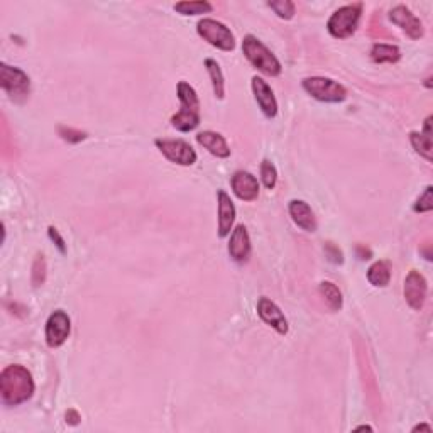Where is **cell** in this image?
I'll return each mask as SVG.
<instances>
[{
	"mask_svg": "<svg viewBox=\"0 0 433 433\" xmlns=\"http://www.w3.org/2000/svg\"><path fill=\"white\" fill-rule=\"evenodd\" d=\"M34 394L31 372L22 366H7L0 374V396L7 406H17Z\"/></svg>",
	"mask_w": 433,
	"mask_h": 433,
	"instance_id": "6da1fadb",
	"label": "cell"
},
{
	"mask_svg": "<svg viewBox=\"0 0 433 433\" xmlns=\"http://www.w3.org/2000/svg\"><path fill=\"white\" fill-rule=\"evenodd\" d=\"M178 98L181 102V110L171 117V125L180 132H190L200 124V102L197 92L187 81L178 83Z\"/></svg>",
	"mask_w": 433,
	"mask_h": 433,
	"instance_id": "7a4b0ae2",
	"label": "cell"
},
{
	"mask_svg": "<svg viewBox=\"0 0 433 433\" xmlns=\"http://www.w3.org/2000/svg\"><path fill=\"white\" fill-rule=\"evenodd\" d=\"M242 51L246 58L264 75L277 76L281 73V63L264 44L254 36H246L242 41Z\"/></svg>",
	"mask_w": 433,
	"mask_h": 433,
	"instance_id": "3957f363",
	"label": "cell"
},
{
	"mask_svg": "<svg viewBox=\"0 0 433 433\" xmlns=\"http://www.w3.org/2000/svg\"><path fill=\"white\" fill-rule=\"evenodd\" d=\"M362 14V3H350V6L340 7L332 14L330 21H328L327 28L334 38L346 39L352 36L357 29L359 19Z\"/></svg>",
	"mask_w": 433,
	"mask_h": 433,
	"instance_id": "277c9868",
	"label": "cell"
},
{
	"mask_svg": "<svg viewBox=\"0 0 433 433\" xmlns=\"http://www.w3.org/2000/svg\"><path fill=\"white\" fill-rule=\"evenodd\" d=\"M0 85L3 90L10 95V98L16 102H22L28 98L31 90V81L24 72L16 66H9L7 63L0 65Z\"/></svg>",
	"mask_w": 433,
	"mask_h": 433,
	"instance_id": "5b68a950",
	"label": "cell"
},
{
	"mask_svg": "<svg viewBox=\"0 0 433 433\" xmlns=\"http://www.w3.org/2000/svg\"><path fill=\"white\" fill-rule=\"evenodd\" d=\"M198 34L202 36L207 43L218 47L222 51H232L235 47L234 34L227 25L213 19H202L197 25Z\"/></svg>",
	"mask_w": 433,
	"mask_h": 433,
	"instance_id": "8992f818",
	"label": "cell"
},
{
	"mask_svg": "<svg viewBox=\"0 0 433 433\" xmlns=\"http://www.w3.org/2000/svg\"><path fill=\"white\" fill-rule=\"evenodd\" d=\"M303 88L312 95L313 98L321 102H342L347 97L346 88L337 81L324 76H312L303 80Z\"/></svg>",
	"mask_w": 433,
	"mask_h": 433,
	"instance_id": "52a82bcc",
	"label": "cell"
},
{
	"mask_svg": "<svg viewBox=\"0 0 433 433\" xmlns=\"http://www.w3.org/2000/svg\"><path fill=\"white\" fill-rule=\"evenodd\" d=\"M158 149L166 159L181 166H191L197 161V153L188 142L181 139H156Z\"/></svg>",
	"mask_w": 433,
	"mask_h": 433,
	"instance_id": "ba28073f",
	"label": "cell"
},
{
	"mask_svg": "<svg viewBox=\"0 0 433 433\" xmlns=\"http://www.w3.org/2000/svg\"><path fill=\"white\" fill-rule=\"evenodd\" d=\"M70 317L63 310L51 313L46 324V342L50 347H59L70 335Z\"/></svg>",
	"mask_w": 433,
	"mask_h": 433,
	"instance_id": "9c48e42d",
	"label": "cell"
},
{
	"mask_svg": "<svg viewBox=\"0 0 433 433\" xmlns=\"http://www.w3.org/2000/svg\"><path fill=\"white\" fill-rule=\"evenodd\" d=\"M257 313L264 324L271 325L273 328L281 335L288 334V320L279 310V306L275 302L268 298H261L257 303Z\"/></svg>",
	"mask_w": 433,
	"mask_h": 433,
	"instance_id": "30bf717a",
	"label": "cell"
},
{
	"mask_svg": "<svg viewBox=\"0 0 433 433\" xmlns=\"http://www.w3.org/2000/svg\"><path fill=\"white\" fill-rule=\"evenodd\" d=\"M390 19L393 21V24L399 25L412 39H420L423 36V24H421L418 17H414V14H412L408 7L396 6L391 10Z\"/></svg>",
	"mask_w": 433,
	"mask_h": 433,
	"instance_id": "8fae6325",
	"label": "cell"
},
{
	"mask_svg": "<svg viewBox=\"0 0 433 433\" xmlns=\"http://www.w3.org/2000/svg\"><path fill=\"white\" fill-rule=\"evenodd\" d=\"M405 298L413 310H421L427 298V279L418 271H412L405 281Z\"/></svg>",
	"mask_w": 433,
	"mask_h": 433,
	"instance_id": "7c38bea8",
	"label": "cell"
},
{
	"mask_svg": "<svg viewBox=\"0 0 433 433\" xmlns=\"http://www.w3.org/2000/svg\"><path fill=\"white\" fill-rule=\"evenodd\" d=\"M232 190L244 202H253L259 195V183L256 176L247 171H237L232 176Z\"/></svg>",
	"mask_w": 433,
	"mask_h": 433,
	"instance_id": "4fadbf2b",
	"label": "cell"
},
{
	"mask_svg": "<svg viewBox=\"0 0 433 433\" xmlns=\"http://www.w3.org/2000/svg\"><path fill=\"white\" fill-rule=\"evenodd\" d=\"M253 90L254 95H256V100L261 107V110L264 112L266 117L273 118L277 114V102L275 98V94H273L271 87L266 83L264 80L259 78V76H254L253 78Z\"/></svg>",
	"mask_w": 433,
	"mask_h": 433,
	"instance_id": "5bb4252c",
	"label": "cell"
},
{
	"mask_svg": "<svg viewBox=\"0 0 433 433\" xmlns=\"http://www.w3.org/2000/svg\"><path fill=\"white\" fill-rule=\"evenodd\" d=\"M229 254L237 262L247 261L251 256V239L244 225H237L229 242Z\"/></svg>",
	"mask_w": 433,
	"mask_h": 433,
	"instance_id": "9a60e30c",
	"label": "cell"
},
{
	"mask_svg": "<svg viewBox=\"0 0 433 433\" xmlns=\"http://www.w3.org/2000/svg\"><path fill=\"white\" fill-rule=\"evenodd\" d=\"M235 220V207L225 191H218V235L227 237L231 234Z\"/></svg>",
	"mask_w": 433,
	"mask_h": 433,
	"instance_id": "2e32d148",
	"label": "cell"
},
{
	"mask_svg": "<svg viewBox=\"0 0 433 433\" xmlns=\"http://www.w3.org/2000/svg\"><path fill=\"white\" fill-rule=\"evenodd\" d=\"M290 215L295 220L298 227H302L306 232L317 231V218L313 210L310 209L308 203L302 202V200H293L290 202Z\"/></svg>",
	"mask_w": 433,
	"mask_h": 433,
	"instance_id": "e0dca14e",
	"label": "cell"
},
{
	"mask_svg": "<svg viewBox=\"0 0 433 433\" xmlns=\"http://www.w3.org/2000/svg\"><path fill=\"white\" fill-rule=\"evenodd\" d=\"M197 140L200 146L205 147L209 153H212L213 156L217 158H229L231 156V149H229L227 142L225 139L222 138L220 134L212 131H205V132H200L197 136Z\"/></svg>",
	"mask_w": 433,
	"mask_h": 433,
	"instance_id": "ac0fdd59",
	"label": "cell"
},
{
	"mask_svg": "<svg viewBox=\"0 0 433 433\" xmlns=\"http://www.w3.org/2000/svg\"><path fill=\"white\" fill-rule=\"evenodd\" d=\"M432 117L427 118L425 122V131L423 134H418V132H412L410 139L418 154H421L427 161H432V127H430Z\"/></svg>",
	"mask_w": 433,
	"mask_h": 433,
	"instance_id": "d6986e66",
	"label": "cell"
},
{
	"mask_svg": "<svg viewBox=\"0 0 433 433\" xmlns=\"http://www.w3.org/2000/svg\"><path fill=\"white\" fill-rule=\"evenodd\" d=\"M368 279L372 286H386L391 279V271H390V266L386 264L384 261H377L374 264L369 268L368 271Z\"/></svg>",
	"mask_w": 433,
	"mask_h": 433,
	"instance_id": "ffe728a7",
	"label": "cell"
},
{
	"mask_svg": "<svg viewBox=\"0 0 433 433\" xmlns=\"http://www.w3.org/2000/svg\"><path fill=\"white\" fill-rule=\"evenodd\" d=\"M372 59L376 63H396L399 58H401V53L396 46H391V44H383L377 43L372 47Z\"/></svg>",
	"mask_w": 433,
	"mask_h": 433,
	"instance_id": "44dd1931",
	"label": "cell"
},
{
	"mask_svg": "<svg viewBox=\"0 0 433 433\" xmlns=\"http://www.w3.org/2000/svg\"><path fill=\"white\" fill-rule=\"evenodd\" d=\"M320 293L325 298V302H327V305L330 306L334 312H339V310L342 308V293H340V290L334 283L324 281V283L320 284Z\"/></svg>",
	"mask_w": 433,
	"mask_h": 433,
	"instance_id": "7402d4cb",
	"label": "cell"
},
{
	"mask_svg": "<svg viewBox=\"0 0 433 433\" xmlns=\"http://www.w3.org/2000/svg\"><path fill=\"white\" fill-rule=\"evenodd\" d=\"M205 66H207V70H209L210 78H212V85H213V92H215V97L217 98H224V94H225L224 75H222L220 66H218V63L215 61V59H207Z\"/></svg>",
	"mask_w": 433,
	"mask_h": 433,
	"instance_id": "603a6c76",
	"label": "cell"
},
{
	"mask_svg": "<svg viewBox=\"0 0 433 433\" xmlns=\"http://www.w3.org/2000/svg\"><path fill=\"white\" fill-rule=\"evenodd\" d=\"M212 3L209 2H178L175 3L176 12L183 16H198V14L212 12Z\"/></svg>",
	"mask_w": 433,
	"mask_h": 433,
	"instance_id": "cb8c5ba5",
	"label": "cell"
},
{
	"mask_svg": "<svg viewBox=\"0 0 433 433\" xmlns=\"http://www.w3.org/2000/svg\"><path fill=\"white\" fill-rule=\"evenodd\" d=\"M261 176H262V183L268 190H273L276 187V181H277V171L269 159H264L261 165Z\"/></svg>",
	"mask_w": 433,
	"mask_h": 433,
	"instance_id": "d4e9b609",
	"label": "cell"
},
{
	"mask_svg": "<svg viewBox=\"0 0 433 433\" xmlns=\"http://www.w3.org/2000/svg\"><path fill=\"white\" fill-rule=\"evenodd\" d=\"M268 6L281 19H291L295 16V3L290 0H276V2H269Z\"/></svg>",
	"mask_w": 433,
	"mask_h": 433,
	"instance_id": "484cf974",
	"label": "cell"
},
{
	"mask_svg": "<svg viewBox=\"0 0 433 433\" xmlns=\"http://www.w3.org/2000/svg\"><path fill=\"white\" fill-rule=\"evenodd\" d=\"M44 279H46V261H44V256H38L34 261V266H32V284L41 286Z\"/></svg>",
	"mask_w": 433,
	"mask_h": 433,
	"instance_id": "4316f807",
	"label": "cell"
},
{
	"mask_svg": "<svg viewBox=\"0 0 433 433\" xmlns=\"http://www.w3.org/2000/svg\"><path fill=\"white\" fill-rule=\"evenodd\" d=\"M433 188L432 187H427V190H425V193L421 195L420 198H418V202L414 203V212H420V213H425V212H430V210L433 209Z\"/></svg>",
	"mask_w": 433,
	"mask_h": 433,
	"instance_id": "83f0119b",
	"label": "cell"
},
{
	"mask_svg": "<svg viewBox=\"0 0 433 433\" xmlns=\"http://www.w3.org/2000/svg\"><path fill=\"white\" fill-rule=\"evenodd\" d=\"M59 136H61L65 140H68V142H80V140H83L85 138H87L85 132L75 131V129H72V127H59Z\"/></svg>",
	"mask_w": 433,
	"mask_h": 433,
	"instance_id": "f1b7e54d",
	"label": "cell"
},
{
	"mask_svg": "<svg viewBox=\"0 0 433 433\" xmlns=\"http://www.w3.org/2000/svg\"><path fill=\"white\" fill-rule=\"evenodd\" d=\"M325 254H327L328 259H330L332 262H335V264H340V262L344 261L340 249L337 246H334V244H332V242L325 244Z\"/></svg>",
	"mask_w": 433,
	"mask_h": 433,
	"instance_id": "f546056e",
	"label": "cell"
},
{
	"mask_svg": "<svg viewBox=\"0 0 433 433\" xmlns=\"http://www.w3.org/2000/svg\"><path fill=\"white\" fill-rule=\"evenodd\" d=\"M50 237L51 239L54 240V242H56V246L59 247V251H61V253H65V240L61 239V237H59V234H58V231L54 227H50Z\"/></svg>",
	"mask_w": 433,
	"mask_h": 433,
	"instance_id": "4dcf8cb0",
	"label": "cell"
},
{
	"mask_svg": "<svg viewBox=\"0 0 433 433\" xmlns=\"http://www.w3.org/2000/svg\"><path fill=\"white\" fill-rule=\"evenodd\" d=\"M78 420H80V414L76 413L75 410H68V412H66V421H68V423L76 425L78 423Z\"/></svg>",
	"mask_w": 433,
	"mask_h": 433,
	"instance_id": "1f68e13d",
	"label": "cell"
},
{
	"mask_svg": "<svg viewBox=\"0 0 433 433\" xmlns=\"http://www.w3.org/2000/svg\"><path fill=\"white\" fill-rule=\"evenodd\" d=\"M359 253H362L361 259H369V257H371V251H368V249L364 251V247H359Z\"/></svg>",
	"mask_w": 433,
	"mask_h": 433,
	"instance_id": "d6a6232c",
	"label": "cell"
},
{
	"mask_svg": "<svg viewBox=\"0 0 433 433\" xmlns=\"http://www.w3.org/2000/svg\"><path fill=\"white\" fill-rule=\"evenodd\" d=\"M418 430L432 432V427H428V425H418V427H414V428H413V432H418Z\"/></svg>",
	"mask_w": 433,
	"mask_h": 433,
	"instance_id": "836d02e7",
	"label": "cell"
},
{
	"mask_svg": "<svg viewBox=\"0 0 433 433\" xmlns=\"http://www.w3.org/2000/svg\"><path fill=\"white\" fill-rule=\"evenodd\" d=\"M357 430H372V428L371 427H359Z\"/></svg>",
	"mask_w": 433,
	"mask_h": 433,
	"instance_id": "e575fe53",
	"label": "cell"
}]
</instances>
